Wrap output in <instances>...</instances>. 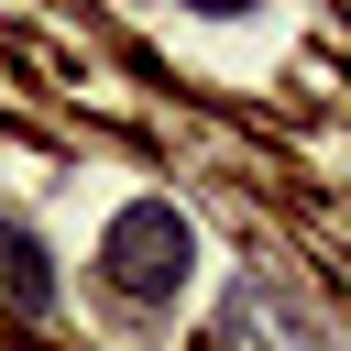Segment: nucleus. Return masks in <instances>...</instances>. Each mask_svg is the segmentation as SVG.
<instances>
[{"mask_svg": "<svg viewBox=\"0 0 351 351\" xmlns=\"http://www.w3.org/2000/svg\"><path fill=\"white\" fill-rule=\"evenodd\" d=\"M99 274H110L132 307H165V296L197 274V230L176 219V197H132V208L99 230Z\"/></svg>", "mask_w": 351, "mask_h": 351, "instance_id": "obj_1", "label": "nucleus"}, {"mask_svg": "<svg viewBox=\"0 0 351 351\" xmlns=\"http://www.w3.org/2000/svg\"><path fill=\"white\" fill-rule=\"evenodd\" d=\"M0 296H11L22 318H44V307H55V274H44V241H33L22 219H0Z\"/></svg>", "mask_w": 351, "mask_h": 351, "instance_id": "obj_2", "label": "nucleus"}, {"mask_svg": "<svg viewBox=\"0 0 351 351\" xmlns=\"http://www.w3.org/2000/svg\"><path fill=\"white\" fill-rule=\"evenodd\" d=\"M186 11H263V0H186Z\"/></svg>", "mask_w": 351, "mask_h": 351, "instance_id": "obj_3", "label": "nucleus"}]
</instances>
